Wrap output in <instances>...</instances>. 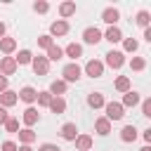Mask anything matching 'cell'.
<instances>
[{"instance_id": "cell-1", "label": "cell", "mask_w": 151, "mask_h": 151, "mask_svg": "<svg viewBox=\"0 0 151 151\" xmlns=\"http://www.w3.org/2000/svg\"><path fill=\"white\" fill-rule=\"evenodd\" d=\"M80 73H83V71H80V66H78L76 61L66 64V66H64V71H61V76H64V83H66V85H68V83H76V80L80 78Z\"/></svg>"}, {"instance_id": "cell-2", "label": "cell", "mask_w": 151, "mask_h": 151, "mask_svg": "<svg viewBox=\"0 0 151 151\" xmlns=\"http://www.w3.org/2000/svg\"><path fill=\"white\" fill-rule=\"evenodd\" d=\"M104 109H106V120H120L125 113V109H123V104H118V101H109V104H104Z\"/></svg>"}, {"instance_id": "cell-3", "label": "cell", "mask_w": 151, "mask_h": 151, "mask_svg": "<svg viewBox=\"0 0 151 151\" xmlns=\"http://www.w3.org/2000/svg\"><path fill=\"white\" fill-rule=\"evenodd\" d=\"M85 73H87L90 78H101V76H104V61L90 59V61L85 64Z\"/></svg>"}, {"instance_id": "cell-4", "label": "cell", "mask_w": 151, "mask_h": 151, "mask_svg": "<svg viewBox=\"0 0 151 151\" xmlns=\"http://www.w3.org/2000/svg\"><path fill=\"white\" fill-rule=\"evenodd\" d=\"M31 66H33L35 76H47V71H50V61H47V57H33Z\"/></svg>"}, {"instance_id": "cell-5", "label": "cell", "mask_w": 151, "mask_h": 151, "mask_svg": "<svg viewBox=\"0 0 151 151\" xmlns=\"http://www.w3.org/2000/svg\"><path fill=\"white\" fill-rule=\"evenodd\" d=\"M106 64H109L111 68H120V66L125 64V54L118 52V50H111V52L106 54Z\"/></svg>"}, {"instance_id": "cell-6", "label": "cell", "mask_w": 151, "mask_h": 151, "mask_svg": "<svg viewBox=\"0 0 151 151\" xmlns=\"http://www.w3.org/2000/svg\"><path fill=\"white\" fill-rule=\"evenodd\" d=\"M17 71V61H14V57H2L0 59V76H12Z\"/></svg>"}, {"instance_id": "cell-7", "label": "cell", "mask_w": 151, "mask_h": 151, "mask_svg": "<svg viewBox=\"0 0 151 151\" xmlns=\"http://www.w3.org/2000/svg\"><path fill=\"white\" fill-rule=\"evenodd\" d=\"M83 40H85L87 45H97V42L101 40V31H99V28H94V26H90V28H85V31H83Z\"/></svg>"}, {"instance_id": "cell-8", "label": "cell", "mask_w": 151, "mask_h": 151, "mask_svg": "<svg viewBox=\"0 0 151 151\" xmlns=\"http://www.w3.org/2000/svg\"><path fill=\"white\" fill-rule=\"evenodd\" d=\"M17 101H19L17 92H12V90H5V92H0V106H2V109H9V106H14Z\"/></svg>"}, {"instance_id": "cell-9", "label": "cell", "mask_w": 151, "mask_h": 151, "mask_svg": "<svg viewBox=\"0 0 151 151\" xmlns=\"http://www.w3.org/2000/svg\"><path fill=\"white\" fill-rule=\"evenodd\" d=\"M118 19H120V12H118L116 7H106V9L101 12V21H106L109 26H113Z\"/></svg>"}, {"instance_id": "cell-10", "label": "cell", "mask_w": 151, "mask_h": 151, "mask_svg": "<svg viewBox=\"0 0 151 151\" xmlns=\"http://www.w3.org/2000/svg\"><path fill=\"white\" fill-rule=\"evenodd\" d=\"M17 97H19L21 101H26V104H33V101H35V97H38V92H35L33 87H28V85H26V87H21V90L17 92Z\"/></svg>"}, {"instance_id": "cell-11", "label": "cell", "mask_w": 151, "mask_h": 151, "mask_svg": "<svg viewBox=\"0 0 151 151\" xmlns=\"http://www.w3.org/2000/svg\"><path fill=\"white\" fill-rule=\"evenodd\" d=\"M24 123H26V127H31V125H35L38 120H40V113H38V109H33V106H28L26 111H24Z\"/></svg>"}, {"instance_id": "cell-12", "label": "cell", "mask_w": 151, "mask_h": 151, "mask_svg": "<svg viewBox=\"0 0 151 151\" xmlns=\"http://www.w3.org/2000/svg\"><path fill=\"white\" fill-rule=\"evenodd\" d=\"M66 33H68V21H64V19H59L50 26V35H66Z\"/></svg>"}, {"instance_id": "cell-13", "label": "cell", "mask_w": 151, "mask_h": 151, "mask_svg": "<svg viewBox=\"0 0 151 151\" xmlns=\"http://www.w3.org/2000/svg\"><path fill=\"white\" fill-rule=\"evenodd\" d=\"M61 137H64L66 142H73V139L78 137V127H76V123H66V125H61Z\"/></svg>"}, {"instance_id": "cell-14", "label": "cell", "mask_w": 151, "mask_h": 151, "mask_svg": "<svg viewBox=\"0 0 151 151\" xmlns=\"http://www.w3.org/2000/svg\"><path fill=\"white\" fill-rule=\"evenodd\" d=\"M73 142H76V149L78 151H90L92 149V137L90 134H78Z\"/></svg>"}, {"instance_id": "cell-15", "label": "cell", "mask_w": 151, "mask_h": 151, "mask_svg": "<svg viewBox=\"0 0 151 151\" xmlns=\"http://www.w3.org/2000/svg\"><path fill=\"white\" fill-rule=\"evenodd\" d=\"M52 113H64L66 111V101H64V97H52V101H50V106H47Z\"/></svg>"}, {"instance_id": "cell-16", "label": "cell", "mask_w": 151, "mask_h": 151, "mask_svg": "<svg viewBox=\"0 0 151 151\" xmlns=\"http://www.w3.org/2000/svg\"><path fill=\"white\" fill-rule=\"evenodd\" d=\"M94 130H97V134L106 137V134L111 132V120H106V118H97V120H94Z\"/></svg>"}, {"instance_id": "cell-17", "label": "cell", "mask_w": 151, "mask_h": 151, "mask_svg": "<svg viewBox=\"0 0 151 151\" xmlns=\"http://www.w3.org/2000/svg\"><path fill=\"white\" fill-rule=\"evenodd\" d=\"M101 38H106L109 42H120V40H123V33H120L118 26H109V31H106Z\"/></svg>"}, {"instance_id": "cell-18", "label": "cell", "mask_w": 151, "mask_h": 151, "mask_svg": "<svg viewBox=\"0 0 151 151\" xmlns=\"http://www.w3.org/2000/svg\"><path fill=\"white\" fill-rule=\"evenodd\" d=\"M0 50H2L5 54H12V52L17 50V40H14V38H7V35L0 38Z\"/></svg>"}, {"instance_id": "cell-19", "label": "cell", "mask_w": 151, "mask_h": 151, "mask_svg": "<svg viewBox=\"0 0 151 151\" xmlns=\"http://www.w3.org/2000/svg\"><path fill=\"white\" fill-rule=\"evenodd\" d=\"M66 87H68V85H66L64 80H52V85H50V94H52V97H61V94L66 92Z\"/></svg>"}, {"instance_id": "cell-20", "label": "cell", "mask_w": 151, "mask_h": 151, "mask_svg": "<svg viewBox=\"0 0 151 151\" xmlns=\"http://www.w3.org/2000/svg\"><path fill=\"white\" fill-rule=\"evenodd\" d=\"M106 101H104V94L101 92H92L90 97H87V106H92V109H101Z\"/></svg>"}, {"instance_id": "cell-21", "label": "cell", "mask_w": 151, "mask_h": 151, "mask_svg": "<svg viewBox=\"0 0 151 151\" xmlns=\"http://www.w3.org/2000/svg\"><path fill=\"white\" fill-rule=\"evenodd\" d=\"M120 139H123V142H134V139H137V127H134V125H125V127L120 130Z\"/></svg>"}, {"instance_id": "cell-22", "label": "cell", "mask_w": 151, "mask_h": 151, "mask_svg": "<svg viewBox=\"0 0 151 151\" xmlns=\"http://www.w3.org/2000/svg\"><path fill=\"white\" fill-rule=\"evenodd\" d=\"M19 142H21V144H28V146H31V144L35 142V132H33L31 127H24V130H19Z\"/></svg>"}, {"instance_id": "cell-23", "label": "cell", "mask_w": 151, "mask_h": 151, "mask_svg": "<svg viewBox=\"0 0 151 151\" xmlns=\"http://www.w3.org/2000/svg\"><path fill=\"white\" fill-rule=\"evenodd\" d=\"M59 14L64 17V21H66V17H71V14H76V2H61L59 5Z\"/></svg>"}, {"instance_id": "cell-24", "label": "cell", "mask_w": 151, "mask_h": 151, "mask_svg": "<svg viewBox=\"0 0 151 151\" xmlns=\"http://www.w3.org/2000/svg\"><path fill=\"white\" fill-rule=\"evenodd\" d=\"M64 54H66V57H71V59H78V57L83 54V47H80L78 42H71V45H66Z\"/></svg>"}, {"instance_id": "cell-25", "label": "cell", "mask_w": 151, "mask_h": 151, "mask_svg": "<svg viewBox=\"0 0 151 151\" xmlns=\"http://www.w3.org/2000/svg\"><path fill=\"white\" fill-rule=\"evenodd\" d=\"M116 90L123 92V94L130 92V78H127V76H118V78H116Z\"/></svg>"}, {"instance_id": "cell-26", "label": "cell", "mask_w": 151, "mask_h": 151, "mask_svg": "<svg viewBox=\"0 0 151 151\" xmlns=\"http://www.w3.org/2000/svg\"><path fill=\"white\" fill-rule=\"evenodd\" d=\"M137 104H139V94L132 92V90L125 92V97H123V109H125V106H137Z\"/></svg>"}, {"instance_id": "cell-27", "label": "cell", "mask_w": 151, "mask_h": 151, "mask_svg": "<svg viewBox=\"0 0 151 151\" xmlns=\"http://www.w3.org/2000/svg\"><path fill=\"white\" fill-rule=\"evenodd\" d=\"M64 57V50L59 47V45H52L50 50H47V61H57V59H61Z\"/></svg>"}, {"instance_id": "cell-28", "label": "cell", "mask_w": 151, "mask_h": 151, "mask_svg": "<svg viewBox=\"0 0 151 151\" xmlns=\"http://www.w3.org/2000/svg\"><path fill=\"white\" fill-rule=\"evenodd\" d=\"M142 28H149V21H151V14L146 12V9H142V12H137V19H134Z\"/></svg>"}, {"instance_id": "cell-29", "label": "cell", "mask_w": 151, "mask_h": 151, "mask_svg": "<svg viewBox=\"0 0 151 151\" xmlns=\"http://www.w3.org/2000/svg\"><path fill=\"white\" fill-rule=\"evenodd\" d=\"M14 61H17V66H19V64H31V61H33V54H31L28 50H21V52L14 57Z\"/></svg>"}, {"instance_id": "cell-30", "label": "cell", "mask_w": 151, "mask_h": 151, "mask_svg": "<svg viewBox=\"0 0 151 151\" xmlns=\"http://www.w3.org/2000/svg\"><path fill=\"white\" fill-rule=\"evenodd\" d=\"M35 101H38V106H50V101H52V94H50V92H38Z\"/></svg>"}, {"instance_id": "cell-31", "label": "cell", "mask_w": 151, "mask_h": 151, "mask_svg": "<svg viewBox=\"0 0 151 151\" xmlns=\"http://www.w3.org/2000/svg\"><path fill=\"white\" fill-rule=\"evenodd\" d=\"M123 47H125V52H137L139 42H137L134 38H125V40H123Z\"/></svg>"}, {"instance_id": "cell-32", "label": "cell", "mask_w": 151, "mask_h": 151, "mask_svg": "<svg viewBox=\"0 0 151 151\" xmlns=\"http://www.w3.org/2000/svg\"><path fill=\"white\" fill-rule=\"evenodd\" d=\"M130 68H132V71H144V68H146V61H144L142 57H134V59L130 61Z\"/></svg>"}, {"instance_id": "cell-33", "label": "cell", "mask_w": 151, "mask_h": 151, "mask_svg": "<svg viewBox=\"0 0 151 151\" xmlns=\"http://www.w3.org/2000/svg\"><path fill=\"white\" fill-rule=\"evenodd\" d=\"M5 130L7 132H19V120L17 118H7L5 120Z\"/></svg>"}, {"instance_id": "cell-34", "label": "cell", "mask_w": 151, "mask_h": 151, "mask_svg": "<svg viewBox=\"0 0 151 151\" xmlns=\"http://www.w3.org/2000/svg\"><path fill=\"white\" fill-rule=\"evenodd\" d=\"M54 42H52V35H40L38 38V47H45V50H50Z\"/></svg>"}, {"instance_id": "cell-35", "label": "cell", "mask_w": 151, "mask_h": 151, "mask_svg": "<svg viewBox=\"0 0 151 151\" xmlns=\"http://www.w3.org/2000/svg\"><path fill=\"white\" fill-rule=\"evenodd\" d=\"M33 9H35V12H40V14H45V12L50 9V5H47L45 0H38V2H33Z\"/></svg>"}, {"instance_id": "cell-36", "label": "cell", "mask_w": 151, "mask_h": 151, "mask_svg": "<svg viewBox=\"0 0 151 151\" xmlns=\"http://www.w3.org/2000/svg\"><path fill=\"white\" fill-rule=\"evenodd\" d=\"M142 113H144L146 118H151V99H144V104H142Z\"/></svg>"}, {"instance_id": "cell-37", "label": "cell", "mask_w": 151, "mask_h": 151, "mask_svg": "<svg viewBox=\"0 0 151 151\" xmlns=\"http://www.w3.org/2000/svg\"><path fill=\"white\" fill-rule=\"evenodd\" d=\"M19 146L14 144V142H2V146H0V151H17Z\"/></svg>"}, {"instance_id": "cell-38", "label": "cell", "mask_w": 151, "mask_h": 151, "mask_svg": "<svg viewBox=\"0 0 151 151\" xmlns=\"http://www.w3.org/2000/svg\"><path fill=\"white\" fill-rule=\"evenodd\" d=\"M38 151H61L57 144H40V149Z\"/></svg>"}, {"instance_id": "cell-39", "label": "cell", "mask_w": 151, "mask_h": 151, "mask_svg": "<svg viewBox=\"0 0 151 151\" xmlns=\"http://www.w3.org/2000/svg\"><path fill=\"white\" fill-rule=\"evenodd\" d=\"M9 116H7V109H2L0 106V125H5V120H7Z\"/></svg>"}, {"instance_id": "cell-40", "label": "cell", "mask_w": 151, "mask_h": 151, "mask_svg": "<svg viewBox=\"0 0 151 151\" xmlns=\"http://www.w3.org/2000/svg\"><path fill=\"white\" fill-rule=\"evenodd\" d=\"M5 90H7V78L0 76V92H5Z\"/></svg>"}, {"instance_id": "cell-41", "label": "cell", "mask_w": 151, "mask_h": 151, "mask_svg": "<svg viewBox=\"0 0 151 151\" xmlns=\"http://www.w3.org/2000/svg\"><path fill=\"white\" fill-rule=\"evenodd\" d=\"M144 40H149V42H151V28H144Z\"/></svg>"}, {"instance_id": "cell-42", "label": "cell", "mask_w": 151, "mask_h": 151, "mask_svg": "<svg viewBox=\"0 0 151 151\" xmlns=\"http://www.w3.org/2000/svg\"><path fill=\"white\" fill-rule=\"evenodd\" d=\"M17 151H33V149H31V146H28V144H21V146H19V149H17Z\"/></svg>"}, {"instance_id": "cell-43", "label": "cell", "mask_w": 151, "mask_h": 151, "mask_svg": "<svg viewBox=\"0 0 151 151\" xmlns=\"http://www.w3.org/2000/svg\"><path fill=\"white\" fill-rule=\"evenodd\" d=\"M0 38H5V24L0 21Z\"/></svg>"}, {"instance_id": "cell-44", "label": "cell", "mask_w": 151, "mask_h": 151, "mask_svg": "<svg viewBox=\"0 0 151 151\" xmlns=\"http://www.w3.org/2000/svg\"><path fill=\"white\" fill-rule=\"evenodd\" d=\"M139 151H151V146H142V149H139Z\"/></svg>"}]
</instances>
